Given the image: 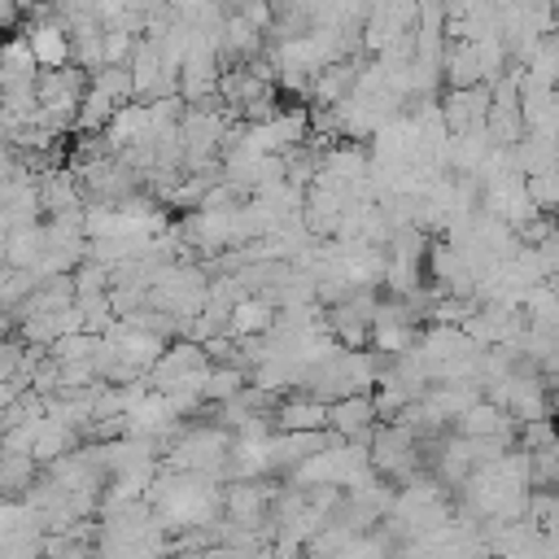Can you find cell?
I'll use <instances>...</instances> for the list:
<instances>
[{
  "label": "cell",
  "mask_w": 559,
  "mask_h": 559,
  "mask_svg": "<svg viewBox=\"0 0 559 559\" xmlns=\"http://www.w3.org/2000/svg\"><path fill=\"white\" fill-rule=\"evenodd\" d=\"M376 397L371 393H354V397H341L328 406V432L341 437V441H358V437H371L376 432Z\"/></svg>",
  "instance_id": "obj_1"
},
{
  "label": "cell",
  "mask_w": 559,
  "mask_h": 559,
  "mask_svg": "<svg viewBox=\"0 0 559 559\" xmlns=\"http://www.w3.org/2000/svg\"><path fill=\"white\" fill-rule=\"evenodd\" d=\"M26 44H31L39 70H66L70 57H74V44H70V26H66V22H44V26H35V31L26 35Z\"/></svg>",
  "instance_id": "obj_2"
},
{
  "label": "cell",
  "mask_w": 559,
  "mask_h": 559,
  "mask_svg": "<svg viewBox=\"0 0 559 559\" xmlns=\"http://www.w3.org/2000/svg\"><path fill=\"white\" fill-rule=\"evenodd\" d=\"M280 432H328V402L319 397H293L275 411Z\"/></svg>",
  "instance_id": "obj_3"
},
{
  "label": "cell",
  "mask_w": 559,
  "mask_h": 559,
  "mask_svg": "<svg viewBox=\"0 0 559 559\" xmlns=\"http://www.w3.org/2000/svg\"><path fill=\"white\" fill-rule=\"evenodd\" d=\"M31 476H35V459L31 454L0 450V489H26Z\"/></svg>",
  "instance_id": "obj_4"
}]
</instances>
